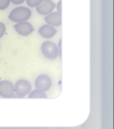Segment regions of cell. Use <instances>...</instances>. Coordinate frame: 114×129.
<instances>
[{"mask_svg": "<svg viewBox=\"0 0 114 129\" xmlns=\"http://www.w3.org/2000/svg\"><path fill=\"white\" fill-rule=\"evenodd\" d=\"M14 90H15V95L19 98H25L28 96L30 91L32 90V84L28 80L19 79L14 84Z\"/></svg>", "mask_w": 114, "mask_h": 129, "instance_id": "3", "label": "cell"}, {"mask_svg": "<svg viewBox=\"0 0 114 129\" xmlns=\"http://www.w3.org/2000/svg\"><path fill=\"white\" fill-rule=\"evenodd\" d=\"M41 51L42 54L49 60H55L60 55V51L58 46L53 41H47L41 44Z\"/></svg>", "mask_w": 114, "mask_h": 129, "instance_id": "2", "label": "cell"}, {"mask_svg": "<svg viewBox=\"0 0 114 129\" xmlns=\"http://www.w3.org/2000/svg\"><path fill=\"white\" fill-rule=\"evenodd\" d=\"M14 29H15L18 34H19L20 36H24V37L30 35L34 30L32 25L30 22H27V21L15 23Z\"/></svg>", "mask_w": 114, "mask_h": 129, "instance_id": "6", "label": "cell"}, {"mask_svg": "<svg viewBox=\"0 0 114 129\" xmlns=\"http://www.w3.org/2000/svg\"><path fill=\"white\" fill-rule=\"evenodd\" d=\"M48 96H47L46 92L42 91V90H39V89H34L33 90H31L30 93L28 94V99H47Z\"/></svg>", "mask_w": 114, "mask_h": 129, "instance_id": "10", "label": "cell"}, {"mask_svg": "<svg viewBox=\"0 0 114 129\" xmlns=\"http://www.w3.org/2000/svg\"><path fill=\"white\" fill-rule=\"evenodd\" d=\"M25 2H26V5L29 7H32V8H35L39 5H41L43 2V0H26Z\"/></svg>", "mask_w": 114, "mask_h": 129, "instance_id": "11", "label": "cell"}, {"mask_svg": "<svg viewBox=\"0 0 114 129\" xmlns=\"http://www.w3.org/2000/svg\"><path fill=\"white\" fill-rule=\"evenodd\" d=\"M55 8H56L58 12H61V0H60L57 4H55Z\"/></svg>", "mask_w": 114, "mask_h": 129, "instance_id": "15", "label": "cell"}, {"mask_svg": "<svg viewBox=\"0 0 114 129\" xmlns=\"http://www.w3.org/2000/svg\"><path fill=\"white\" fill-rule=\"evenodd\" d=\"M38 33H39V34L41 37L45 38V39H51V38H53L56 34L57 30L55 29V26L46 24L40 27Z\"/></svg>", "mask_w": 114, "mask_h": 129, "instance_id": "9", "label": "cell"}, {"mask_svg": "<svg viewBox=\"0 0 114 129\" xmlns=\"http://www.w3.org/2000/svg\"><path fill=\"white\" fill-rule=\"evenodd\" d=\"M11 3H12L13 5H21V4L24 3L26 0H10Z\"/></svg>", "mask_w": 114, "mask_h": 129, "instance_id": "14", "label": "cell"}, {"mask_svg": "<svg viewBox=\"0 0 114 129\" xmlns=\"http://www.w3.org/2000/svg\"><path fill=\"white\" fill-rule=\"evenodd\" d=\"M11 4L10 0H0V11L5 10L9 7Z\"/></svg>", "mask_w": 114, "mask_h": 129, "instance_id": "12", "label": "cell"}, {"mask_svg": "<svg viewBox=\"0 0 114 129\" xmlns=\"http://www.w3.org/2000/svg\"><path fill=\"white\" fill-rule=\"evenodd\" d=\"M36 8L37 12L40 15L46 16L50 12H54L55 9V3L52 0H43V2L39 5Z\"/></svg>", "mask_w": 114, "mask_h": 129, "instance_id": "7", "label": "cell"}, {"mask_svg": "<svg viewBox=\"0 0 114 129\" xmlns=\"http://www.w3.org/2000/svg\"><path fill=\"white\" fill-rule=\"evenodd\" d=\"M5 32H6V26L3 22H0V38L5 35Z\"/></svg>", "mask_w": 114, "mask_h": 129, "instance_id": "13", "label": "cell"}, {"mask_svg": "<svg viewBox=\"0 0 114 129\" xmlns=\"http://www.w3.org/2000/svg\"><path fill=\"white\" fill-rule=\"evenodd\" d=\"M34 85H35L36 89H39V90H42V91L47 92L51 88L52 80L50 77H48V75L42 74V75H40L37 77V78L35 79Z\"/></svg>", "mask_w": 114, "mask_h": 129, "instance_id": "5", "label": "cell"}, {"mask_svg": "<svg viewBox=\"0 0 114 129\" xmlns=\"http://www.w3.org/2000/svg\"><path fill=\"white\" fill-rule=\"evenodd\" d=\"M15 95L14 84L8 80L0 82V97L4 99H11Z\"/></svg>", "mask_w": 114, "mask_h": 129, "instance_id": "4", "label": "cell"}, {"mask_svg": "<svg viewBox=\"0 0 114 129\" xmlns=\"http://www.w3.org/2000/svg\"><path fill=\"white\" fill-rule=\"evenodd\" d=\"M45 21L47 24L51 25V26L56 27L61 25V13L58 12L57 11L52 12L49 14L45 16Z\"/></svg>", "mask_w": 114, "mask_h": 129, "instance_id": "8", "label": "cell"}, {"mask_svg": "<svg viewBox=\"0 0 114 129\" xmlns=\"http://www.w3.org/2000/svg\"><path fill=\"white\" fill-rule=\"evenodd\" d=\"M32 16V11L26 6H18L14 8L9 14V19L12 22L19 23L27 21Z\"/></svg>", "mask_w": 114, "mask_h": 129, "instance_id": "1", "label": "cell"}]
</instances>
